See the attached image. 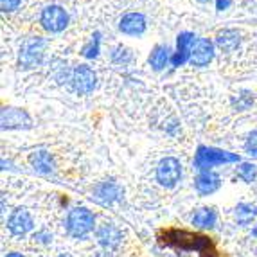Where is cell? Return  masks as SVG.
<instances>
[{
    "mask_svg": "<svg viewBox=\"0 0 257 257\" xmlns=\"http://www.w3.org/2000/svg\"><path fill=\"white\" fill-rule=\"evenodd\" d=\"M200 4H207V2H210V0H198Z\"/></svg>",
    "mask_w": 257,
    "mask_h": 257,
    "instance_id": "f1b7e54d",
    "label": "cell"
},
{
    "mask_svg": "<svg viewBox=\"0 0 257 257\" xmlns=\"http://www.w3.org/2000/svg\"><path fill=\"white\" fill-rule=\"evenodd\" d=\"M58 257H72V255H70V253H60Z\"/></svg>",
    "mask_w": 257,
    "mask_h": 257,
    "instance_id": "83f0119b",
    "label": "cell"
},
{
    "mask_svg": "<svg viewBox=\"0 0 257 257\" xmlns=\"http://www.w3.org/2000/svg\"><path fill=\"white\" fill-rule=\"evenodd\" d=\"M253 234H255V236H257V230H253Z\"/></svg>",
    "mask_w": 257,
    "mask_h": 257,
    "instance_id": "f546056e",
    "label": "cell"
},
{
    "mask_svg": "<svg viewBox=\"0 0 257 257\" xmlns=\"http://www.w3.org/2000/svg\"><path fill=\"white\" fill-rule=\"evenodd\" d=\"M33 227H35L33 216H31V212L26 209V207H18V209H15L8 219V228L15 237L26 236L27 232L33 230Z\"/></svg>",
    "mask_w": 257,
    "mask_h": 257,
    "instance_id": "ba28073f",
    "label": "cell"
},
{
    "mask_svg": "<svg viewBox=\"0 0 257 257\" xmlns=\"http://www.w3.org/2000/svg\"><path fill=\"white\" fill-rule=\"evenodd\" d=\"M194 43H196V36L193 33L184 31V33L178 35V38H176V52L171 58L173 67H182L185 61L191 60V51H193Z\"/></svg>",
    "mask_w": 257,
    "mask_h": 257,
    "instance_id": "30bf717a",
    "label": "cell"
},
{
    "mask_svg": "<svg viewBox=\"0 0 257 257\" xmlns=\"http://www.w3.org/2000/svg\"><path fill=\"white\" fill-rule=\"evenodd\" d=\"M29 164L36 173H40V175H52V173L56 171L54 157L45 150H38V151H35V153H31Z\"/></svg>",
    "mask_w": 257,
    "mask_h": 257,
    "instance_id": "5bb4252c",
    "label": "cell"
},
{
    "mask_svg": "<svg viewBox=\"0 0 257 257\" xmlns=\"http://www.w3.org/2000/svg\"><path fill=\"white\" fill-rule=\"evenodd\" d=\"M234 216H236V221L239 225H250L253 219L257 218V207L252 203H239V205L234 209Z\"/></svg>",
    "mask_w": 257,
    "mask_h": 257,
    "instance_id": "d6986e66",
    "label": "cell"
},
{
    "mask_svg": "<svg viewBox=\"0 0 257 257\" xmlns=\"http://www.w3.org/2000/svg\"><path fill=\"white\" fill-rule=\"evenodd\" d=\"M45 47H47V42L40 36H31V38L24 40L20 45V54H18L20 69L29 70L40 67L43 56H45Z\"/></svg>",
    "mask_w": 257,
    "mask_h": 257,
    "instance_id": "7a4b0ae2",
    "label": "cell"
},
{
    "mask_svg": "<svg viewBox=\"0 0 257 257\" xmlns=\"http://www.w3.org/2000/svg\"><path fill=\"white\" fill-rule=\"evenodd\" d=\"M216 210L210 209V207H202V209H196L194 214L191 216V223L194 227L200 228H212L216 225Z\"/></svg>",
    "mask_w": 257,
    "mask_h": 257,
    "instance_id": "e0dca14e",
    "label": "cell"
},
{
    "mask_svg": "<svg viewBox=\"0 0 257 257\" xmlns=\"http://www.w3.org/2000/svg\"><path fill=\"white\" fill-rule=\"evenodd\" d=\"M232 4V0H216V9L218 11H225V9H228Z\"/></svg>",
    "mask_w": 257,
    "mask_h": 257,
    "instance_id": "484cf974",
    "label": "cell"
},
{
    "mask_svg": "<svg viewBox=\"0 0 257 257\" xmlns=\"http://www.w3.org/2000/svg\"><path fill=\"white\" fill-rule=\"evenodd\" d=\"M110 56H111V61H113V63L126 65V63H130V61H132L133 52H132V49L124 47V45H117V47L111 51Z\"/></svg>",
    "mask_w": 257,
    "mask_h": 257,
    "instance_id": "7402d4cb",
    "label": "cell"
},
{
    "mask_svg": "<svg viewBox=\"0 0 257 257\" xmlns=\"http://www.w3.org/2000/svg\"><path fill=\"white\" fill-rule=\"evenodd\" d=\"M33 239L38 241V243H43V244H47L52 241V236L49 234L47 230H42V232H36L35 236H33Z\"/></svg>",
    "mask_w": 257,
    "mask_h": 257,
    "instance_id": "d4e9b609",
    "label": "cell"
},
{
    "mask_svg": "<svg viewBox=\"0 0 257 257\" xmlns=\"http://www.w3.org/2000/svg\"><path fill=\"white\" fill-rule=\"evenodd\" d=\"M182 178V164L175 157H164L157 166V182L162 187L173 189Z\"/></svg>",
    "mask_w": 257,
    "mask_h": 257,
    "instance_id": "277c9868",
    "label": "cell"
},
{
    "mask_svg": "<svg viewBox=\"0 0 257 257\" xmlns=\"http://www.w3.org/2000/svg\"><path fill=\"white\" fill-rule=\"evenodd\" d=\"M241 43V35L236 29H223L216 36V45L223 52H234Z\"/></svg>",
    "mask_w": 257,
    "mask_h": 257,
    "instance_id": "2e32d148",
    "label": "cell"
},
{
    "mask_svg": "<svg viewBox=\"0 0 257 257\" xmlns=\"http://www.w3.org/2000/svg\"><path fill=\"white\" fill-rule=\"evenodd\" d=\"M33 126L29 113L20 108H4L2 110V128L4 130H27Z\"/></svg>",
    "mask_w": 257,
    "mask_h": 257,
    "instance_id": "9c48e42d",
    "label": "cell"
},
{
    "mask_svg": "<svg viewBox=\"0 0 257 257\" xmlns=\"http://www.w3.org/2000/svg\"><path fill=\"white\" fill-rule=\"evenodd\" d=\"M40 22H42L43 29L49 33H61L69 26V13L61 6L51 4L42 11Z\"/></svg>",
    "mask_w": 257,
    "mask_h": 257,
    "instance_id": "8992f818",
    "label": "cell"
},
{
    "mask_svg": "<svg viewBox=\"0 0 257 257\" xmlns=\"http://www.w3.org/2000/svg\"><path fill=\"white\" fill-rule=\"evenodd\" d=\"M94 225L95 218L92 214V210H88L86 207H74L67 216V221H65L67 234L70 237H76V239H83L85 236H88L94 230Z\"/></svg>",
    "mask_w": 257,
    "mask_h": 257,
    "instance_id": "6da1fadb",
    "label": "cell"
},
{
    "mask_svg": "<svg viewBox=\"0 0 257 257\" xmlns=\"http://www.w3.org/2000/svg\"><path fill=\"white\" fill-rule=\"evenodd\" d=\"M236 175L239 176L241 180L246 182V184H252L257 178V167L252 162H241L239 167L236 169Z\"/></svg>",
    "mask_w": 257,
    "mask_h": 257,
    "instance_id": "ffe728a7",
    "label": "cell"
},
{
    "mask_svg": "<svg viewBox=\"0 0 257 257\" xmlns=\"http://www.w3.org/2000/svg\"><path fill=\"white\" fill-rule=\"evenodd\" d=\"M219 185H221V178L214 171H200L196 180H194V187L202 196H209V194L216 193Z\"/></svg>",
    "mask_w": 257,
    "mask_h": 257,
    "instance_id": "9a60e30c",
    "label": "cell"
},
{
    "mask_svg": "<svg viewBox=\"0 0 257 257\" xmlns=\"http://www.w3.org/2000/svg\"><path fill=\"white\" fill-rule=\"evenodd\" d=\"M122 194H124V191H122L119 182H115L113 178L99 182L94 187V200L101 205H111V203L119 202Z\"/></svg>",
    "mask_w": 257,
    "mask_h": 257,
    "instance_id": "52a82bcc",
    "label": "cell"
},
{
    "mask_svg": "<svg viewBox=\"0 0 257 257\" xmlns=\"http://www.w3.org/2000/svg\"><path fill=\"white\" fill-rule=\"evenodd\" d=\"M6 257H26V255H22V253H18V252H11V253H8Z\"/></svg>",
    "mask_w": 257,
    "mask_h": 257,
    "instance_id": "4316f807",
    "label": "cell"
},
{
    "mask_svg": "<svg viewBox=\"0 0 257 257\" xmlns=\"http://www.w3.org/2000/svg\"><path fill=\"white\" fill-rule=\"evenodd\" d=\"M214 58V43L209 38H200L194 43L193 51H191V65L193 67H205Z\"/></svg>",
    "mask_w": 257,
    "mask_h": 257,
    "instance_id": "7c38bea8",
    "label": "cell"
},
{
    "mask_svg": "<svg viewBox=\"0 0 257 257\" xmlns=\"http://www.w3.org/2000/svg\"><path fill=\"white\" fill-rule=\"evenodd\" d=\"M148 61H150L151 69L157 70V72L164 70L166 65L169 63V49H167L166 45H155L150 58H148Z\"/></svg>",
    "mask_w": 257,
    "mask_h": 257,
    "instance_id": "ac0fdd59",
    "label": "cell"
},
{
    "mask_svg": "<svg viewBox=\"0 0 257 257\" xmlns=\"http://www.w3.org/2000/svg\"><path fill=\"white\" fill-rule=\"evenodd\" d=\"M244 150H246V153H248L250 157H255V159H257V130H255V132H252L248 137H246Z\"/></svg>",
    "mask_w": 257,
    "mask_h": 257,
    "instance_id": "603a6c76",
    "label": "cell"
},
{
    "mask_svg": "<svg viewBox=\"0 0 257 257\" xmlns=\"http://www.w3.org/2000/svg\"><path fill=\"white\" fill-rule=\"evenodd\" d=\"M97 85V76L88 65H77L72 69V79H70V88L77 95H86L94 92Z\"/></svg>",
    "mask_w": 257,
    "mask_h": 257,
    "instance_id": "5b68a950",
    "label": "cell"
},
{
    "mask_svg": "<svg viewBox=\"0 0 257 257\" xmlns=\"http://www.w3.org/2000/svg\"><path fill=\"white\" fill-rule=\"evenodd\" d=\"M95 236H97L99 244L104 250H115L120 244V241H122V230L117 225H113V223H103L97 228Z\"/></svg>",
    "mask_w": 257,
    "mask_h": 257,
    "instance_id": "8fae6325",
    "label": "cell"
},
{
    "mask_svg": "<svg viewBox=\"0 0 257 257\" xmlns=\"http://www.w3.org/2000/svg\"><path fill=\"white\" fill-rule=\"evenodd\" d=\"M99 45H101V33H94L90 42L81 49V56H85L86 60H94L99 54Z\"/></svg>",
    "mask_w": 257,
    "mask_h": 257,
    "instance_id": "44dd1931",
    "label": "cell"
},
{
    "mask_svg": "<svg viewBox=\"0 0 257 257\" xmlns=\"http://www.w3.org/2000/svg\"><path fill=\"white\" fill-rule=\"evenodd\" d=\"M22 0H0V8L4 13H11V11H17L20 8Z\"/></svg>",
    "mask_w": 257,
    "mask_h": 257,
    "instance_id": "cb8c5ba5",
    "label": "cell"
},
{
    "mask_svg": "<svg viewBox=\"0 0 257 257\" xmlns=\"http://www.w3.org/2000/svg\"><path fill=\"white\" fill-rule=\"evenodd\" d=\"M230 162H239V157L228 151L216 150V148H207L200 146L198 148L196 159H194V166L200 171H210V167L216 164H230Z\"/></svg>",
    "mask_w": 257,
    "mask_h": 257,
    "instance_id": "3957f363",
    "label": "cell"
},
{
    "mask_svg": "<svg viewBox=\"0 0 257 257\" xmlns=\"http://www.w3.org/2000/svg\"><path fill=\"white\" fill-rule=\"evenodd\" d=\"M148 22L146 17L142 13H128L120 18L119 22V31L122 35L128 36H141L146 33Z\"/></svg>",
    "mask_w": 257,
    "mask_h": 257,
    "instance_id": "4fadbf2b",
    "label": "cell"
}]
</instances>
